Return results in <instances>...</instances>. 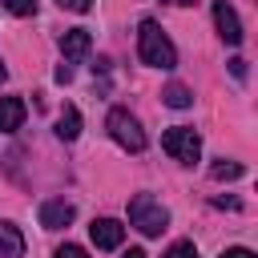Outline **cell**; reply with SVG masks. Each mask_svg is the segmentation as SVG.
I'll return each mask as SVG.
<instances>
[{
  "label": "cell",
  "instance_id": "1",
  "mask_svg": "<svg viewBox=\"0 0 258 258\" xmlns=\"http://www.w3.org/2000/svg\"><path fill=\"white\" fill-rule=\"evenodd\" d=\"M137 52H141V60L153 64V69H173V64H177V48H173V40L161 32L157 20H141V28H137Z\"/></svg>",
  "mask_w": 258,
  "mask_h": 258
},
{
  "label": "cell",
  "instance_id": "2",
  "mask_svg": "<svg viewBox=\"0 0 258 258\" xmlns=\"http://www.w3.org/2000/svg\"><path fill=\"white\" fill-rule=\"evenodd\" d=\"M129 226H137L145 238H157V234L169 226V214H165V206H161L157 198L137 194V198L129 202Z\"/></svg>",
  "mask_w": 258,
  "mask_h": 258
},
{
  "label": "cell",
  "instance_id": "3",
  "mask_svg": "<svg viewBox=\"0 0 258 258\" xmlns=\"http://www.w3.org/2000/svg\"><path fill=\"white\" fill-rule=\"evenodd\" d=\"M109 137L121 145V149H129V153H141L145 149V129H141V121L129 113V109H109Z\"/></svg>",
  "mask_w": 258,
  "mask_h": 258
},
{
  "label": "cell",
  "instance_id": "4",
  "mask_svg": "<svg viewBox=\"0 0 258 258\" xmlns=\"http://www.w3.org/2000/svg\"><path fill=\"white\" fill-rule=\"evenodd\" d=\"M161 149H165L173 161L194 165V161L202 157V137H198L194 129H185V125H173V129H165V133H161Z\"/></svg>",
  "mask_w": 258,
  "mask_h": 258
},
{
  "label": "cell",
  "instance_id": "5",
  "mask_svg": "<svg viewBox=\"0 0 258 258\" xmlns=\"http://www.w3.org/2000/svg\"><path fill=\"white\" fill-rule=\"evenodd\" d=\"M89 238H93L97 250H117L121 238H125V226H121L117 218H97V222L89 226Z\"/></svg>",
  "mask_w": 258,
  "mask_h": 258
},
{
  "label": "cell",
  "instance_id": "6",
  "mask_svg": "<svg viewBox=\"0 0 258 258\" xmlns=\"http://www.w3.org/2000/svg\"><path fill=\"white\" fill-rule=\"evenodd\" d=\"M214 24H218V32H222L226 44H242V20H238V12H234L226 0L214 4Z\"/></svg>",
  "mask_w": 258,
  "mask_h": 258
},
{
  "label": "cell",
  "instance_id": "7",
  "mask_svg": "<svg viewBox=\"0 0 258 258\" xmlns=\"http://www.w3.org/2000/svg\"><path fill=\"white\" fill-rule=\"evenodd\" d=\"M73 214H77V210H73L69 202L52 198V202H44V206H40V226H44V230H60V226H69V222H73Z\"/></svg>",
  "mask_w": 258,
  "mask_h": 258
},
{
  "label": "cell",
  "instance_id": "8",
  "mask_svg": "<svg viewBox=\"0 0 258 258\" xmlns=\"http://www.w3.org/2000/svg\"><path fill=\"white\" fill-rule=\"evenodd\" d=\"M89 48H93V36H89V28H69V32L60 36V52H64V60H81Z\"/></svg>",
  "mask_w": 258,
  "mask_h": 258
},
{
  "label": "cell",
  "instance_id": "9",
  "mask_svg": "<svg viewBox=\"0 0 258 258\" xmlns=\"http://www.w3.org/2000/svg\"><path fill=\"white\" fill-rule=\"evenodd\" d=\"M24 125V101L20 97H0V133H12Z\"/></svg>",
  "mask_w": 258,
  "mask_h": 258
},
{
  "label": "cell",
  "instance_id": "10",
  "mask_svg": "<svg viewBox=\"0 0 258 258\" xmlns=\"http://www.w3.org/2000/svg\"><path fill=\"white\" fill-rule=\"evenodd\" d=\"M0 258H24V234L12 222H0Z\"/></svg>",
  "mask_w": 258,
  "mask_h": 258
},
{
  "label": "cell",
  "instance_id": "11",
  "mask_svg": "<svg viewBox=\"0 0 258 258\" xmlns=\"http://www.w3.org/2000/svg\"><path fill=\"white\" fill-rule=\"evenodd\" d=\"M56 137H60V141H77V137H81V113H77V105H64V109H60V117H56Z\"/></svg>",
  "mask_w": 258,
  "mask_h": 258
},
{
  "label": "cell",
  "instance_id": "12",
  "mask_svg": "<svg viewBox=\"0 0 258 258\" xmlns=\"http://www.w3.org/2000/svg\"><path fill=\"white\" fill-rule=\"evenodd\" d=\"M161 101H165L169 109H189V105H194V93H189L185 85H177V81H173V85H165Z\"/></svg>",
  "mask_w": 258,
  "mask_h": 258
},
{
  "label": "cell",
  "instance_id": "13",
  "mask_svg": "<svg viewBox=\"0 0 258 258\" xmlns=\"http://www.w3.org/2000/svg\"><path fill=\"white\" fill-rule=\"evenodd\" d=\"M210 177L214 181H234V177H242V165L238 161H214L210 165Z\"/></svg>",
  "mask_w": 258,
  "mask_h": 258
},
{
  "label": "cell",
  "instance_id": "14",
  "mask_svg": "<svg viewBox=\"0 0 258 258\" xmlns=\"http://www.w3.org/2000/svg\"><path fill=\"white\" fill-rule=\"evenodd\" d=\"M4 8H8L12 16H32V12H36V0H4Z\"/></svg>",
  "mask_w": 258,
  "mask_h": 258
},
{
  "label": "cell",
  "instance_id": "15",
  "mask_svg": "<svg viewBox=\"0 0 258 258\" xmlns=\"http://www.w3.org/2000/svg\"><path fill=\"white\" fill-rule=\"evenodd\" d=\"M165 258H198V246H194V242H173V246L165 250Z\"/></svg>",
  "mask_w": 258,
  "mask_h": 258
},
{
  "label": "cell",
  "instance_id": "16",
  "mask_svg": "<svg viewBox=\"0 0 258 258\" xmlns=\"http://www.w3.org/2000/svg\"><path fill=\"white\" fill-rule=\"evenodd\" d=\"M52 258H89V250H85V246H60Z\"/></svg>",
  "mask_w": 258,
  "mask_h": 258
},
{
  "label": "cell",
  "instance_id": "17",
  "mask_svg": "<svg viewBox=\"0 0 258 258\" xmlns=\"http://www.w3.org/2000/svg\"><path fill=\"white\" fill-rule=\"evenodd\" d=\"M60 8H69V12H89L93 8V0H56Z\"/></svg>",
  "mask_w": 258,
  "mask_h": 258
},
{
  "label": "cell",
  "instance_id": "18",
  "mask_svg": "<svg viewBox=\"0 0 258 258\" xmlns=\"http://www.w3.org/2000/svg\"><path fill=\"white\" fill-rule=\"evenodd\" d=\"M222 258H254V250H246V246H230V250H222Z\"/></svg>",
  "mask_w": 258,
  "mask_h": 258
},
{
  "label": "cell",
  "instance_id": "19",
  "mask_svg": "<svg viewBox=\"0 0 258 258\" xmlns=\"http://www.w3.org/2000/svg\"><path fill=\"white\" fill-rule=\"evenodd\" d=\"M230 73L242 81V77H246V60H242V56H234V60H230Z\"/></svg>",
  "mask_w": 258,
  "mask_h": 258
},
{
  "label": "cell",
  "instance_id": "20",
  "mask_svg": "<svg viewBox=\"0 0 258 258\" xmlns=\"http://www.w3.org/2000/svg\"><path fill=\"white\" fill-rule=\"evenodd\" d=\"M214 206H218V210H238L242 202H238V198H214Z\"/></svg>",
  "mask_w": 258,
  "mask_h": 258
},
{
  "label": "cell",
  "instance_id": "21",
  "mask_svg": "<svg viewBox=\"0 0 258 258\" xmlns=\"http://www.w3.org/2000/svg\"><path fill=\"white\" fill-rule=\"evenodd\" d=\"M165 4H173V8H189V4H198V0H165Z\"/></svg>",
  "mask_w": 258,
  "mask_h": 258
},
{
  "label": "cell",
  "instance_id": "22",
  "mask_svg": "<svg viewBox=\"0 0 258 258\" xmlns=\"http://www.w3.org/2000/svg\"><path fill=\"white\" fill-rule=\"evenodd\" d=\"M121 258H149L145 250H129V254H121Z\"/></svg>",
  "mask_w": 258,
  "mask_h": 258
},
{
  "label": "cell",
  "instance_id": "23",
  "mask_svg": "<svg viewBox=\"0 0 258 258\" xmlns=\"http://www.w3.org/2000/svg\"><path fill=\"white\" fill-rule=\"evenodd\" d=\"M4 77H8V69H4V60H0V81H4Z\"/></svg>",
  "mask_w": 258,
  "mask_h": 258
}]
</instances>
